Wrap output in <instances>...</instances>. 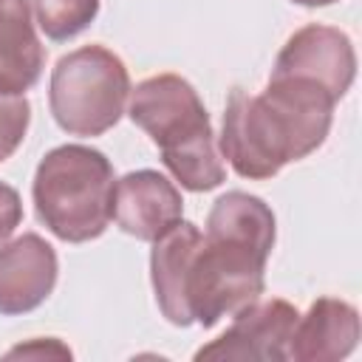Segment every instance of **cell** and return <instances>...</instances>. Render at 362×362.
I'll return each instance as SVG.
<instances>
[{"mask_svg":"<svg viewBox=\"0 0 362 362\" xmlns=\"http://www.w3.org/2000/svg\"><path fill=\"white\" fill-rule=\"evenodd\" d=\"M274 232L272 206L257 195L232 189L212 204L206 232L181 218L156 238L150 280L167 322L212 328L221 317L255 303L266 288Z\"/></svg>","mask_w":362,"mask_h":362,"instance_id":"obj_1","label":"cell"},{"mask_svg":"<svg viewBox=\"0 0 362 362\" xmlns=\"http://www.w3.org/2000/svg\"><path fill=\"white\" fill-rule=\"evenodd\" d=\"M334 105L337 99L322 85L303 76H269L257 96L235 88L223 110L221 156L240 178H274L325 141Z\"/></svg>","mask_w":362,"mask_h":362,"instance_id":"obj_2","label":"cell"},{"mask_svg":"<svg viewBox=\"0 0 362 362\" xmlns=\"http://www.w3.org/2000/svg\"><path fill=\"white\" fill-rule=\"evenodd\" d=\"M127 116L161 153L164 167L189 192L223 184L226 167L198 90L178 74H156L130 88Z\"/></svg>","mask_w":362,"mask_h":362,"instance_id":"obj_3","label":"cell"},{"mask_svg":"<svg viewBox=\"0 0 362 362\" xmlns=\"http://www.w3.org/2000/svg\"><path fill=\"white\" fill-rule=\"evenodd\" d=\"M113 164L88 144H59L42 156L31 198L37 221L65 243H88L113 221Z\"/></svg>","mask_w":362,"mask_h":362,"instance_id":"obj_4","label":"cell"},{"mask_svg":"<svg viewBox=\"0 0 362 362\" xmlns=\"http://www.w3.org/2000/svg\"><path fill=\"white\" fill-rule=\"evenodd\" d=\"M130 74L105 45H82L57 59L48 82V107L68 136H102L124 113Z\"/></svg>","mask_w":362,"mask_h":362,"instance_id":"obj_5","label":"cell"},{"mask_svg":"<svg viewBox=\"0 0 362 362\" xmlns=\"http://www.w3.org/2000/svg\"><path fill=\"white\" fill-rule=\"evenodd\" d=\"M297 308L288 300H255L232 314V325L195 351V359H288V339L297 325Z\"/></svg>","mask_w":362,"mask_h":362,"instance_id":"obj_6","label":"cell"},{"mask_svg":"<svg viewBox=\"0 0 362 362\" xmlns=\"http://www.w3.org/2000/svg\"><path fill=\"white\" fill-rule=\"evenodd\" d=\"M272 76H303L322 85L337 102L351 90L356 76V51L345 31L322 23L297 28L280 48Z\"/></svg>","mask_w":362,"mask_h":362,"instance_id":"obj_7","label":"cell"},{"mask_svg":"<svg viewBox=\"0 0 362 362\" xmlns=\"http://www.w3.org/2000/svg\"><path fill=\"white\" fill-rule=\"evenodd\" d=\"M59 263L54 246L25 232L0 246V314L17 317L40 308L57 286Z\"/></svg>","mask_w":362,"mask_h":362,"instance_id":"obj_8","label":"cell"},{"mask_svg":"<svg viewBox=\"0 0 362 362\" xmlns=\"http://www.w3.org/2000/svg\"><path fill=\"white\" fill-rule=\"evenodd\" d=\"M184 215L178 187L156 170H133L113 187V221L136 240L153 243Z\"/></svg>","mask_w":362,"mask_h":362,"instance_id":"obj_9","label":"cell"},{"mask_svg":"<svg viewBox=\"0 0 362 362\" xmlns=\"http://www.w3.org/2000/svg\"><path fill=\"white\" fill-rule=\"evenodd\" d=\"M359 342V311L339 297H320L297 317L288 339V359L334 362L345 359Z\"/></svg>","mask_w":362,"mask_h":362,"instance_id":"obj_10","label":"cell"},{"mask_svg":"<svg viewBox=\"0 0 362 362\" xmlns=\"http://www.w3.org/2000/svg\"><path fill=\"white\" fill-rule=\"evenodd\" d=\"M45 48L31 23L28 0H0V90L25 93L40 82Z\"/></svg>","mask_w":362,"mask_h":362,"instance_id":"obj_11","label":"cell"},{"mask_svg":"<svg viewBox=\"0 0 362 362\" xmlns=\"http://www.w3.org/2000/svg\"><path fill=\"white\" fill-rule=\"evenodd\" d=\"M31 8L40 31L54 42H65L96 20L99 0H31Z\"/></svg>","mask_w":362,"mask_h":362,"instance_id":"obj_12","label":"cell"},{"mask_svg":"<svg viewBox=\"0 0 362 362\" xmlns=\"http://www.w3.org/2000/svg\"><path fill=\"white\" fill-rule=\"evenodd\" d=\"M31 124V105L25 93H6L0 90V161L11 158L14 150L23 144Z\"/></svg>","mask_w":362,"mask_h":362,"instance_id":"obj_13","label":"cell"},{"mask_svg":"<svg viewBox=\"0 0 362 362\" xmlns=\"http://www.w3.org/2000/svg\"><path fill=\"white\" fill-rule=\"evenodd\" d=\"M23 221V201H20V192L0 181V246L14 235V229L20 226Z\"/></svg>","mask_w":362,"mask_h":362,"instance_id":"obj_14","label":"cell"},{"mask_svg":"<svg viewBox=\"0 0 362 362\" xmlns=\"http://www.w3.org/2000/svg\"><path fill=\"white\" fill-rule=\"evenodd\" d=\"M8 356H62V359H71V351H68L59 339H54V337H48V339L40 337V339H34V342H28V345L11 348Z\"/></svg>","mask_w":362,"mask_h":362,"instance_id":"obj_15","label":"cell"},{"mask_svg":"<svg viewBox=\"0 0 362 362\" xmlns=\"http://www.w3.org/2000/svg\"><path fill=\"white\" fill-rule=\"evenodd\" d=\"M291 3H297V6H308V8H317V6H331V3H337V0H291Z\"/></svg>","mask_w":362,"mask_h":362,"instance_id":"obj_16","label":"cell"}]
</instances>
